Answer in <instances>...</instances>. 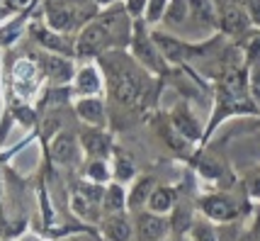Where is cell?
<instances>
[{
    "label": "cell",
    "mask_w": 260,
    "mask_h": 241,
    "mask_svg": "<svg viewBox=\"0 0 260 241\" xmlns=\"http://www.w3.org/2000/svg\"><path fill=\"white\" fill-rule=\"evenodd\" d=\"M112 91L117 95V100H122V103H129L134 105L139 103V83L136 78L129 73V71H117L112 76Z\"/></svg>",
    "instance_id": "1"
},
{
    "label": "cell",
    "mask_w": 260,
    "mask_h": 241,
    "mask_svg": "<svg viewBox=\"0 0 260 241\" xmlns=\"http://www.w3.org/2000/svg\"><path fill=\"white\" fill-rule=\"evenodd\" d=\"M37 85V66L32 61H20L15 66V88L20 95H29Z\"/></svg>",
    "instance_id": "2"
},
{
    "label": "cell",
    "mask_w": 260,
    "mask_h": 241,
    "mask_svg": "<svg viewBox=\"0 0 260 241\" xmlns=\"http://www.w3.org/2000/svg\"><path fill=\"white\" fill-rule=\"evenodd\" d=\"M105 44H107V29L102 24H92L90 29L80 37L78 51L80 54H98Z\"/></svg>",
    "instance_id": "3"
},
{
    "label": "cell",
    "mask_w": 260,
    "mask_h": 241,
    "mask_svg": "<svg viewBox=\"0 0 260 241\" xmlns=\"http://www.w3.org/2000/svg\"><path fill=\"white\" fill-rule=\"evenodd\" d=\"M202 209L212 219H219V222H229V219L236 217L234 205H231L229 200H224V197H207L202 202Z\"/></svg>",
    "instance_id": "4"
},
{
    "label": "cell",
    "mask_w": 260,
    "mask_h": 241,
    "mask_svg": "<svg viewBox=\"0 0 260 241\" xmlns=\"http://www.w3.org/2000/svg\"><path fill=\"white\" fill-rule=\"evenodd\" d=\"M139 231H141V239L144 241H156L163 236L166 224H163V219H158V217L144 215V217H139Z\"/></svg>",
    "instance_id": "5"
},
{
    "label": "cell",
    "mask_w": 260,
    "mask_h": 241,
    "mask_svg": "<svg viewBox=\"0 0 260 241\" xmlns=\"http://www.w3.org/2000/svg\"><path fill=\"white\" fill-rule=\"evenodd\" d=\"M76 156V144H73V139L63 134V137L56 139V144H54V159L58 163H71Z\"/></svg>",
    "instance_id": "6"
},
{
    "label": "cell",
    "mask_w": 260,
    "mask_h": 241,
    "mask_svg": "<svg viewBox=\"0 0 260 241\" xmlns=\"http://www.w3.org/2000/svg\"><path fill=\"white\" fill-rule=\"evenodd\" d=\"M46 71H49V76L56 80H68L73 76V69H71V64L63 61V58L58 56H49L46 58Z\"/></svg>",
    "instance_id": "7"
},
{
    "label": "cell",
    "mask_w": 260,
    "mask_h": 241,
    "mask_svg": "<svg viewBox=\"0 0 260 241\" xmlns=\"http://www.w3.org/2000/svg\"><path fill=\"white\" fill-rule=\"evenodd\" d=\"M175 129L180 132L182 137H187V139H197L200 137V129H197V125H194V119L185 110H178L175 112Z\"/></svg>",
    "instance_id": "8"
},
{
    "label": "cell",
    "mask_w": 260,
    "mask_h": 241,
    "mask_svg": "<svg viewBox=\"0 0 260 241\" xmlns=\"http://www.w3.org/2000/svg\"><path fill=\"white\" fill-rule=\"evenodd\" d=\"M105 229H107V236L112 241H129L132 236V231H129V224H126L124 219H110L107 224H105Z\"/></svg>",
    "instance_id": "9"
},
{
    "label": "cell",
    "mask_w": 260,
    "mask_h": 241,
    "mask_svg": "<svg viewBox=\"0 0 260 241\" xmlns=\"http://www.w3.org/2000/svg\"><path fill=\"white\" fill-rule=\"evenodd\" d=\"M78 112L83 119H88L92 125L102 122V105L98 103V100H83V103L78 105Z\"/></svg>",
    "instance_id": "10"
},
{
    "label": "cell",
    "mask_w": 260,
    "mask_h": 241,
    "mask_svg": "<svg viewBox=\"0 0 260 241\" xmlns=\"http://www.w3.org/2000/svg\"><path fill=\"white\" fill-rule=\"evenodd\" d=\"M49 17H51V24L56 27V29H68V27H73V12L68 10V8H51L49 10Z\"/></svg>",
    "instance_id": "11"
},
{
    "label": "cell",
    "mask_w": 260,
    "mask_h": 241,
    "mask_svg": "<svg viewBox=\"0 0 260 241\" xmlns=\"http://www.w3.org/2000/svg\"><path fill=\"white\" fill-rule=\"evenodd\" d=\"M85 149L90 151V154H95V156H100V154H105V151L110 149V141H107V137L102 132H90L85 137Z\"/></svg>",
    "instance_id": "12"
},
{
    "label": "cell",
    "mask_w": 260,
    "mask_h": 241,
    "mask_svg": "<svg viewBox=\"0 0 260 241\" xmlns=\"http://www.w3.org/2000/svg\"><path fill=\"white\" fill-rule=\"evenodd\" d=\"M170 205H173V193L168 188H160V190H156L151 195V209L153 212H166Z\"/></svg>",
    "instance_id": "13"
},
{
    "label": "cell",
    "mask_w": 260,
    "mask_h": 241,
    "mask_svg": "<svg viewBox=\"0 0 260 241\" xmlns=\"http://www.w3.org/2000/svg\"><path fill=\"white\" fill-rule=\"evenodd\" d=\"M100 88V80L95 76V71L92 69H85L78 73V91L80 93H95Z\"/></svg>",
    "instance_id": "14"
},
{
    "label": "cell",
    "mask_w": 260,
    "mask_h": 241,
    "mask_svg": "<svg viewBox=\"0 0 260 241\" xmlns=\"http://www.w3.org/2000/svg\"><path fill=\"white\" fill-rule=\"evenodd\" d=\"M158 46L163 49V54L170 58V61H180L182 58V46L173 39H166V37H158Z\"/></svg>",
    "instance_id": "15"
},
{
    "label": "cell",
    "mask_w": 260,
    "mask_h": 241,
    "mask_svg": "<svg viewBox=\"0 0 260 241\" xmlns=\"http://www.w3.org/2000/svg\"><path fill=\"white\" fill-rule=\"evenodd\" d=\"M226 27H229V32H243V29H246V20H243V15H241L238 10H229Z\"/></svg>",
    "instance_id": "16"
},
{
    "label": "cell",
    "mask_w": 260,
    "mask_h": 241,
    "mask_svg": "<svg viewBox=\"0 0 260 241\" xmlns=\"http://www.w3.org/2000/svg\"><path fill=\"white\" fill-rule=\"evenodd\" d=\"M122 205H124L122 188H110V190H107V207H110V209H122Z\"/></svg>",
    "instance_id": "17"
},
{
    "label": "cell",
    "mask_w": 260,
    "mask_h": 241,
    "mask_svg": "<svg viewBox=\"0 0 260 241\" xmlns=\"http://www.w3.org/2000/svg\"><path fill=\"white\" fill-rule=\"evenodd\" d=\"M136 49H139V54H144V61H146L148 66H153V69H158V61H156V54H153V49L146 44V42H139L136 44Z\"/></svg>",
    "instance_id": "18"
},
{
    "label": "cell",
    "mask_w": 260,
    "mask_h": 241,
    "mask_svg": "<svg viewBox=\"0 0 260 241\" xmlns=\"http://www.w3.org/2000/svg\"><path fill=\"white\" fill-rule=\"evenodd\" d=\"M39 42L46 46H54V49H66V44H63L61 39H56V37L49 35V32H39Z\"/></svg>",
    "instance_id": "19"
},
{
    "label": "cell",
    "mask_w": 260,
    "mask_h": 241,
    "mask_svg": "<svg viewBox=\"0 0 260 241\" xmlns=\"http://www.w3.org/2000/svg\"><path fill=\"white\" fill-rule=\"evenodd\" d=\"M200 171H202L204 175H209V178H216V175H219V166H214L209 159H202L200 161Z\"/></svg>",
    "instance_id": "20"
},
{
    "label": "cell",
    "mask_w": 260,
    "mask_h": 241,
    "mask_svg": "<svg viewBox=\"0 0 260 241\" xmlns=\"http://www.w3.org/2000/svg\"><path fill=\"white\" fill-rule=\"evenodd\" d=\"M117 171H119V178H132L134 168H132V163H129V159H126V156L117 161Z\"/></svg>",
    "instance_id": "21"
},
{
    "label": "cell",
    "mask_w": 260,
    "mask_h": 241,
    "mask_svg": "<svg viewBox=\"0 0 260 241\" xmlns=\"http://www.w3.org/2000/svg\"><path fill=\"white\" fill-rule=\"evenodd\" d=\"M90 178L92 180H105V178H107V171H105L102 163H92L90 166Z\"/></svg>",
    "instance_id": "22"
},
{
    "label": "cell",
    "mask_w": 260,
    "mask_h": 241,
    "mask_svg": "<svg viewBox=\"0 0 260 241\" xmlns=\"http://www.w3.org/2000/svg\"><path fill=\"white\" fill-rule=\"evenodd\" d=\"M80 195H85L88 200H100L102 193L98 188H92V185H83V188H80Z\"/></svg>",
    "instance_id": "23"
},
{
    "label": "cell",
    "mask_w": 260,
    "mask_h": 241,
    "mask_svg": "<svg viewBox=\"0 0 260 241\" xmlns=\"http://www.w3.org/2000/svg\"><path fill=\"white\" fill-rule=\"evenodd\" d=\"M187 222H190V217H187V212H182V215H178V217H175V229H185V227H187Z\"/></svg>",
    "instance_id": "24"
},
{
    "label": "cell",
    "mask_w": 260,
    "mask_h": 241,
    "mask_svg": "<svg viewBox=\"0 0 260 241\" xmlns=\"http://www.w3.org/2000/svg\"><path fill=\"white\" fill-rule=\"evenodd\" d=\"M163 3H166V0H153V5H151V12H148V15H151V20H156V17H158V12L163 10Z\"/></svg>",
    "instance_id": "25"
},
{
    "label": "cell",
    "mask_w": 260,
    "mask_h": 241,
    "mask_svg": "<svg viewBox=\"0 0 260 241\" xmlns=\"http://www.w3.org/2000/svg\"><path fill=\"white\" fill-rule=\"evenodd\" d=\"M144 3H146V0H129V10L134 12V15H139L141 8H144Z\"/></svg>",
    "instance_id": "26"
},
{
    "label": "cell",
    "mask_w": 260,
    "mask_h": 241,
    "mask_svg": "<svg viewBox=\"0 0 260 241\" xmlns=\"http://www.w3.org/2000/svg\"><path fill=\"white\" fill-rule=\"evenodd\" d=\"M148 180H144V183L139 185V188H136V195H134V202H139V200H141V197H144V193H146V188H148Z\"/></svg>",
    "instance_id": "27"
},
{
    "label": "cell",
    "mask_w": 260,
    "mask_h": 241,
    "mask_svg": "<svg viewBox=\"0 0 260 241\" xmlns=\"http://www.w3.org/2000/svg\"><path fill=\"white\" fill-rule=\"evenodd\" d=\"M197 241H214V236H212L209 229H200L197 231Z\"/></svg>",
    "instance_id": "28"
},
{
    "label": "cell",
    "mask_w": 260,
    "mask_h": 241,
    "mask_svg": "<svg viewBox=\"0 0 260 241\" xmlns=\"http://www.w3.org/2000/svg\"><path fill=\"white\" fill-rule=\"evenodd\" d=\"M250 10L255 15V20L260 22V0H250Z\"/></svg>",
    "instance_id": "29"
},
{
    "label": "cell",
    "mask_w": 260,
    "mask_h": 241,
    "mask_svg": "<svg viewBox=\"0 0 260 241\" xmlns=\"http://www.w3.org/2000/svg\"><path fill=\"white\" fill-rule=\"evenodd\" d=\"M17 117H20L22 122H27V125L32 122V112H29V110H20V112H17Z\"/></svg>",
    "instance_id": "30"
},
{
    "label": "cell",
    "mask_w": 260,
    "mask_h": 241,
    "mask_svg": "<svg viewBox=\"0 0 260 241\" xmlns=\"http://www.w3.org/2000/svg\"><path fill=\"white\" fill-rule=\"evenodd\" d=\"M29 0H8V8H24Z\"/></svg>",
    "instance_id": "31"
},
{
    "label": "cell",
    "mask_w": 260,
    "mask_h": 241,
    "mask_svg": "<svg viewBox=\"0 0 260 241\" xmlns=\"http://www.w3.org/2000/svg\"><path fill=\"white\" fill-rule=\"evenodd\" d=\"M250 190H253V195L260 197V178H255L253 183H250Z\"/></svg>",
    "instance_id": "32"
},
{
    "label": "cell",
    "mask_w": 260,
    "mask_h": 241,
    "mask_svg": "<svg viewBox=\"0 0 260 241\" xmlns=\"http://www.w3.org/2000/svg\"><path fill=\"white\" fill-rule=\"evenodd\" d=\"M98 3H110V0H98Z\"/></svg>",
    "instance_id": "33"
},
{
    "label": "cell",
    "mask_w": 260,
    "mask_h": 241,
    "mask_svg": "<svg viewBox=\"0 0 260 241\" xmlns=\"http://www.w3.org/2000/svg\"><path fill=\"white\" fill-rule=\"evenodd\" d=\"M238 3H246V0H238Z\"/></svg>",
    "instance_id": "34"
}]
</instances>
